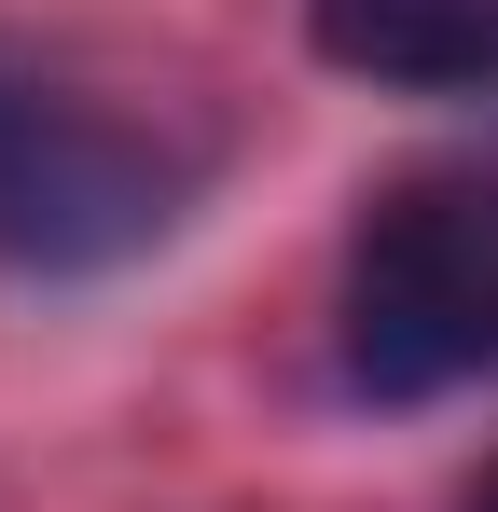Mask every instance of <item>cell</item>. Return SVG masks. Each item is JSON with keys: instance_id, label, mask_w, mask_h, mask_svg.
<instances>
[{"instance_id": "obj_1", "label": "cell", "mask_w": 498, "mask_h": 512, "mask_svg": "<svg viewBox=\"0 0 498 512\" xmlns=\"http://www.w3.org/2000/svg\"><path fill=\"white\" fill-rule=\"evenodd\" d=\"M194 139H166L139 111H111L97 84L42 70L0 42V263L28 277H97V263L153 250L194 208Z\"/></svg>"}, {"instance_id": "obj_2", "label": "cell", "mask_w": 498, "mask_h": 512, "mask_svg": "<svg viewBox=\"0 0 498 512\" xmlns=\"http://www.w3.org/2000/svg\"><path fill=\"white\" fill-rule=\"evenodd\" d=\"M346 374L374 402L498 388V167H429V180H388L360 208Z\"/></svg>"}, {"instance_id": "obj_3", "label": "cell", "mask_w": 498, "mask_h": 512, "mask_svg": "<svg viewBox=\"0 0 498 512\" xmlns=\"http://www.w3.org/2000/svg\"><path fill=\"white\" fill-rule=\"evenodd\" d=\"M305 42L360 84L485 97L498 84V0H305Z\"/></svg>"}, {"instance_id": "obj_4", "label": "cell", "mask_w": 498, "mask_h": 512, "mask_svg": "<svg viewBox=\"0 0 498 512\" xmlns=\"http://www.w3.org/2000/svg\"><path fill=\"white\" fill-rule=\"evenodd\" d=\"M471 512H498V471H485V485H471Z\"/></svg>"}]
</instances>
